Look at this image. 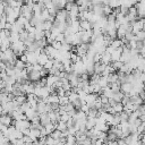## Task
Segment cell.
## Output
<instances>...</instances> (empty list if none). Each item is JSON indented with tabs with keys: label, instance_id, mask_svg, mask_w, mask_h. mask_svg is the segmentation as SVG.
<instances>
[{
	"label": "cell",
	"instance_id": "14",
	"mask_svg": "<svg viewBox=\"0 0 145 145\" xmlns=\"http://www.w3.org/2000/svg\"><path fill=\"white\" fill-rule=\"evenodd\" d=\"M43 68L44 69H46V70H50V69H52L53 68V59H50L44 66H43Z\"/></svg>",
	"mask_w": 145,
	"mask_h": 145
},
{
	"label": "cell",
	"instance_id": "9",
	"mask_svg": "<svg viewBox=\"0 0 145 145\" xmlns=\"http://www.w3.org/2000/svg\"><path fill=\"white\" fill-rule=\"evenodd\" d=\"M123 96H125V94H123L121 91H118V92H114V93H113L112 99H113L116 102H121L122 99H123Z\"/></svg>",
	"mask_w": 145,
	"mask_h": 145
},
{
	"label": "cell",
	"instance_id": "13",
	"mask_svg": "<svg viewBox=\"0 0 145 145\" xmlns=\"http://www.w3.org/2000/svg\"><path fill=\"white\" fill-rule=\"evenodd\" d=\"M135 35L137 37V41H145V31H140Z\"/></svg>",
	"mask_w": 145,
	"mask_h": 145
},
{
	"label": "cell",
	"instance_id": "6",
	"mask_svg": "<svg viewBox=\"0 0 145 145\" xmlns=\"http://www.w3.org/2000/svg\"><path fill=\"white\" fill-rule=\"evenodd\" d=\"M51 122H52V121H51V119H50V117H49V113L40 114V123H41L43 127L48 126V125L51 123Z\"/></svg>",
	"mask_w": 145,
	"mask_h": 145
},
{
	"label": "cell",
	"instance_id": "15",
	"mask_svg": "<svg viewBox=\"0 0 145 145\" xmlns=\"http://www.w3.org/2000/svg\"><path fill=\"white\" fill-rule=\"evenodd\" d=\"M8 142H10V140H9L5 135H2V136L0 137V145H5V144L8 143Z\"/></svg>",
	"mask_w": 145,
	"mask_h": 145
},
{
	"label": "cell",
	"instance_id": "7",
	"mask_svg": "<svg viewBox=\"0 0 145 145\" xmlns=\"http://www.w3.org/2000/svg\"><path fill=\"white\" fill-rule=\"evenodd\" d=\"M112 62V60H111V54L109 53V52H103L102 53V56H101V63H103V65H110Z\"/></svg>",
	"mask_w": 145,
	"mask_h": 145
},
{
	"label": "cell",
	"instance_id": "1",
	"mask_svg": "<svg viewBox=\"0 0 145 145\" xmlns=\"http://www.w3.org/2000/svg\"><path fill=\"white\" fill-rule=\"evenodd\" d=\"M14 126L16 127L17 130H20L22 133L26 129H29L31 128V121L27 120V119H23V120H15L14 122Z\"/></svg>",
	"mask_w": 145,
	"mask_h": 145
},
{
	"label": "cell",
	"instance_id": "2",
	"mask_svg": "<svg viewBox=\"0 0 145 145\" xmlns=\"http://www.w3.org/2000/svg\"><path fill=\"white\" fill-rule=\"evenodd\" d=\"M0 122H1L3 126L9 127V126H11V123H12L14 121H12V118H11L10 114H1V116H0Z\"/></svg>",
	"mask_w": 145,
	"mask_h": 145
},
{
	"label": "cell",
	"instance_id": "16",
	"mask_svg": "<svg viewBox=\"0 0 145 145\" xmlns=\"http://www.w3.org/2000/svg\"><path fill=\"white\" fill-rule=\"evenodd\" d=\"M1 114H3V106L0 104V116H1Z\"/></svg>",
	"mask_w": 145,
	"mask_h": 145
},
{
	"label": "cell",
	"instance_id": "4",
	"mask_svg": "<svg viewBox=\"0 0 145 145\" xmlns=\"http://www.w3.org/2000/svg\"><path fill=\"white\" fill-rule=\"evenodd\" d=\"M44 102H46V103H49V104H59V96H58L56 93L50 94V95L44 100Z\"/></svg>",
	"mask_w": 145,
	"mask_h": 145
},
{
	"label": "cell",
	"instance_id": "12",
	"mask_svg": "<svg viewBox=\"0 0 145 145\" xmlns=\"http://www.w3.org/2000/svg\"><path fill=\"white\" fill-rule=\"evenodd\" d=\"M67 103H69L68 96H59V105L63 106V105H66Z\"/></svg>",
	"mask_w": 145,
	"mask_h": 145
},
{
	"label": "cell",
	"instance_id": "8",
	"mask_svg": "<svg viewBox=\"0 0 145 145\" xmlns=\"http://www.w3.org/2000/svg\"><path fill=\"white\" fill-rule=\"evenodd\" d=\"M96 125V118H87L86 120V129H92Z\"/></svg>",
	"mask_w": 145,
	"mask_h": 145
},
{
	"label": "cell",
	"instance_id": "10",
	"mask_svg": "<svg viewBox=\"0 0 145 145\" xmlns=\"http://www.w3.org/2000/svg\"><path fill=\"white\" fill-rule=\"evenodd\" d=\"M9 40H10L11 43H16V42L20 41V39H19V33H17V32H10Z\"/></svg>",
	"mask_w": 145,
	"mask_h": 145
},
{
	"label": "cell",
	"instance_id": "11",
	"mask_svg": "<svg viewBox=\"0 0 145 145\" xmlns=\"http://www.w3.org/2000/svg\"><path fill=\"white\" fill-rule=\"evenodd\" d=\"M56 127H57V129L58 130H60V131H66L67 129H68V127H67V122H63V121H58V123L56 125Z\"/></svg>",
	"mask_w": 145,
	"mask_h": 145
},
{
	"label": "cell",
	"instance_id": "5",
	"mask_svg": "<svg viewBox=\"0 0 145 145\" xmlns=\"http://www.w3.org/2000/svg\"><path fill=\"white\" fill-rule=\"evenodd\" d=\"M79 28L80 31H92L93 25L88 20H79Z\"/></svg>",
	"mask_w": 145,
	"mask_h": 145
},
{
	"label": "cell",
	"instance_id": "17",
	"mask_svg": "<svg viewBox=\"0 0 145 145\" xmlns=\"http://www.w3.org/2000/svg\"><path fill=\"white\" fill-rule=\"evenodd\" d=\"M5 145H14V144H12V143H11V142H8V143H6V144H5Z\"/></svg>",
	"mask_w": 145,
	"mask_h": 145
},
{
	"label": "cell",
	"instance_id": "18",
	"mask_svg": "<svg viewBox=\"0 0 145 145\" xmlns=\"http://www.w3.org/2000/svg\"><path fill=\"white\" fill-rule=\"evenodd\" d=\"M67 1H68V2H75L76 0H67Z\"/></svg>",
	"mask_w": 145,
	"mask_h": 145
},
{
	"label": "cell",
	"instance_id": "19",
	"mask_svg": "<svg viewBox=\"0 0 145 145\" xmlns=\"http://www.w3.org/2000/svg\"><path fill=\"white\" fill-rule=\"evenodd\" d=\"M143 31H145V24H144V27H143Z\"/></svg>",
	"mask_w": 145,
	"mask_h": 145
},
{
	"label": "cell",
	"instance_id": "3",
	"mask_svg": "<svg viewBox=\"0 0 145 145\" xmlns=\"http://www.w3.org/2000/svg\"><path fill=\"white\" fill-rule=\"evenodd\" d=\"M49 60H50V58H49V56H48L44 51H42V52L39 54V57H37V63H40L41 66H44Z\"/></svg>",
	"mask_w": 145,
	"mask_h": 145
}]
</instances>
